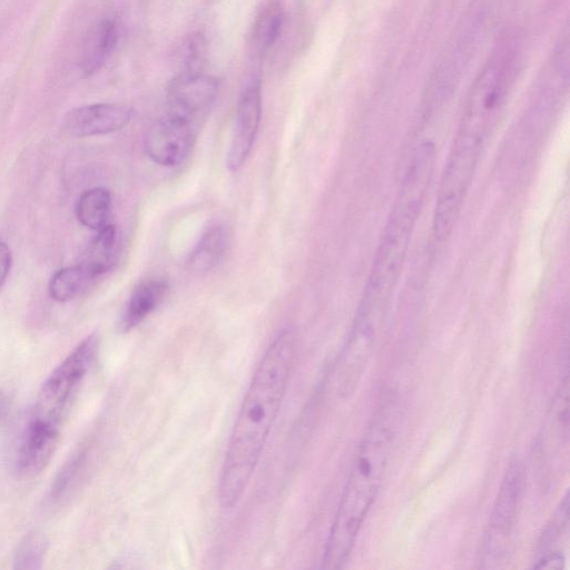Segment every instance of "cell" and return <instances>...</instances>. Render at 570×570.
I'll use <instances>...</instances> for the list:
<instances>
[{"label":"cell","instance_id":"ac0fdd59","mask_svg":"<svg viewBox=\"0 0 570 570\" xmlns=\"http://www.w3.org/2000/svg\"><path fill=\"white\" fill-rule=\"evenodd\" d=\"M95 279L82 264L57 271L49 282V295L56 302L76 298Z\"/></svg>","mask_w":570,"mask_h":570},{"label":"cell","instance_id":"8992f818","mask_svg":"<svg viewBox=\"0 0 570 570\" xmlns=\"http://www.w3.org/2000/svg\"><path fill=\"white\" fill-rule=\"evenodd\" d=\"M523 480V466L514 460L501 481L483 535L479 558L481 568H502L513 553Z\"/></svg>","mask_w":570,"mask_h":570},{"label":"cell","instance_id":"5bb4252c","mask_svg":"<svg viewBox=\"0 0 570 570\" xmlns=\"http://www.w3.org/2000/svg\"><path fill=\"white\" fill-rule=\"evenodd\" d=\"M228 229L223 224L210 226L191 249L187 268L194 274L212 271L224 257L228 246Z\"/></svg>","mask_w":570,"mask_h":570},{"label":"cell","instance_id":"ffe728a7","mask_svg":"<svg viewBox=\"0 0 570 570\" xmlns=\"http://www.w3.org/2000/svg\"><path fill=\"white\" fill-rule=\"evenodd\" d=\"M45 554V541L38 535L27 537L19 546L14 567L19 569H38Z\"/></svg>","mask_w":570,"mask_h":570},{"label":"cell","instance_id":"5b68a950","mask_svg":"<svg viewBox=\"0 0 570 570\" xmlns=\"http://www.w3.org/2000/svg\"><path fill=\"white\" fill-rule=\"evenodd\" d=\"M509 88V69L502 59L488 63L476 78L454 137L451 154L479 161Z\"/></svg>","mask_w":570,"mask_h":570},{"label":"cell","instance_id":"6da1fadb","mask_svg":"<svg viewBox=\"0 0 570 570\" xmlns=\"http://www.w3.org/2000/svg\"><path fill=\"white\" fill-rule=\"evenodd\" d=\"M297 353L295 328L282 330L252 375L232 428L220 468L217 498L224 509L244 495L279 414Z\"/></svg>","mask_w":570,"mask_h":570},{"label":"cell","instance_id":"2e32d148","mask_svg":"<svg viewBox=\"0 0 570 570\" xmlns=\"http://www.w3.org/2000/svg\"><path fill=\"white\" fill-rule=\"evenodd\" d=\"M97 232L81 263L94 278L111 268L118 250V233L114 225L108 224Z\"/></svg>","mask_w":570,"mask_h":570},{"label":"cell","instance_id":"7c38bea8","mask_svg":"<svg viewBox=\"0 0 570 570\" xmlns=\"http://www.w3.org/2000/svg\"><path fill=\"white\" fill-rule=\"evenodd\" d=\"M119 40V23L115 17H104L90 27L81 45L79 68L86 76L100 70Z\"/></svg>","mask_w":570,"mask_h":570},{"label":"cell","instance_id":"e0dca14e","mask_svg":"<svg viewBox=\"0 0 570 570\" xmlns=\"http://www.w3.org/2000/svg\"><path fill=\"white\" fill-rule=\"evenodd\" d=\"M111 212V195L104 187L83 191L76 205V216L81 225L99 230L108 225Z\"/></svg>","mask_w":570,"mask_h":570},{"label":"cell","instance_id":"7402d4cb","mask_svg":"<svg viewBox=\"0 0 570 570\" xmlns=\"http://www.w3.org/2000/svg\"><path fill=\"white\" fill-rule=\"evenodd\" d=\"M7 407V399L3 393L0 392V419L2 417Z\"/></svg>","mask_w":570,"mask_h":570},{"label":"cell","instance_id":"ba28073f","mask_svg":"<svg viewBox=\"0 0 570 570\" xmlns=\"http://www.w3.org/2000/svg\"><path fill=\"white\" fill-rule=\"evenodd\" d=\"M262 117V86L258 78L243 89L235 114L226 164L230 171H237L246 161L258 134Z\"/></svg>","mask_w":570,"mask_h":570},{"label":"cell","instance_id":"52a82bcc","mask_svg":"<svg viewBox=\"0 0 570 570\" xmlns=\"http://www.w3.org/2000/svg\"><path fill=\"white\" fill-rule=\"evenodd\" d=\"M218 88V80L210 75L181 71L167 86L168 115L194 125L212 107Z\"/></svg>","mask_w":570,"mask_h":570},{"label":"cell","instance_id":"9a60e30c","mask_svg":"<svg viewBox=\"0 0 570 570\" xmlns=\"http://www.w3.org/2000/svg\"><path fill=\"white\" fill-rule=\"evenodd\" d=\"M285 20L282 2L268 1L257 13L252 27L250 41L254 50L265 53L279 38Z\"/></svg>","mask_w":570,"mask_h":570},{"label":"cell","instance_id":"d6986e66","mask_svg":"<svg viewBox=\"0 0 570 570\" xmlns=\"http://www.w3.org/2000/svg\"><path fill=\"white\" fill-rule=\"evenodd\" d=\"M207 42L200 32L190 33L181 46L183 71L200 72L207 61Z\"/></svg>","mask_w":570,"mask_h":570},{"label":"cell","instance_id":"44dd1931","mask_svg":"<svg viewBox=\"0 0 570 570\" xmlns=\"http://www.w3.org/2000/svg\"><path fill=\"white\" fill-rule=\"evenodd\" d=\"M11 263V250L4 242L0 240V288L9 275Z\"/></svg>","mask_w":570,"mask_h":570},{"label":"cell","instance_id":"3957f363","mask_svg":"<svg viewBox=\"0 0 570 570\" xmlns=\"http://www.w3.org/2000/svg\"><path fill=\"white\" fill-rule=\"evenodd\" d=\"M92 333L79 342L42 383L19 436L16 470L23 478L41 473L55 455L62 428L99 352Z\"/></svg>","mask_w":570,"mask_h":570},{"label":"cell","instance_id":"7a4b0ae2","mask_svg":"<svg viewBox=\"0 0 570 570\" xmlns=\"http://www.w3.org/2000/svg\"><path fill=\"white\" fill-rule=\"evenodd\" d=\"M401 423L397 404L384 403L355 453L343 487L322 558L323 569H340L348 560L392 455Z\"/></svg>","mask_w":570,"mask_h":570},{"label":"cell","instance_id":"8fae6325","mask_svg":"<svg viewBox=\"0 0 570 570\" xmlns=\"http://www.w3.org/2000/svg\"><path fill=\"white\" fill-rule=\"evenodd\" d=\"M569 541V495L566 493L547 523L538 543L533 568L559 569L564 562Z\"/></svg>","mask_w":570,"mask_h":570},{"label":"cell","instance_id":"9c48e42d","mask_svg":"<svg viewBox=\"0 0 570 570\" xmlns=\"http://www.w3.org/2000/svg\"><path fill=\"white\" fill-rule=\"evenodd\" d=\"M194 141V125L168 115L148 129L145 149L153 161L171 167L188 156Z\"/></svg>","mask_w":570,"mask_h":570},{"label":"cell","instance_id":"277c9868","mask_svg":"<svg viewBox=\"0 0 570 570\" xmlns=\"http://www.w3.org/2000/svg\"><path fill=\"white\" fill-rule=\"evenodd\" d=\"M435 146L421 142L409 164L376 249L357 313L382 318L400 275L434 169Z\"/></svg>","mask_w":570,"mask_h":570},{"label":"cell","instance_id":"4fadbf2b","mask_svg":"<svg viewBox=\"0 0 570 570\" xmlns=\"http://www.w3.org/2000/svg\"><path fill=\"white\" fill-rule=\"evenodd\" d=\"M167 291L168 283L164 278H149L137 284L122 311L120 331L129 332L144 322L163 302Z\"/></svg>","mask_w":570,"mask_h":570},{"label":"cell","instance_id":"30bf717a","mask_svg":"<svg viewBox=\"0 0 570 570\" xmlns=\"http://www.w3.org/2000/svg\"><path fill=\"white\" fill-rule=\"evenodd\" d=\"M131 106L122 102H98L69 110L65 128L76 137H90L118 131L132 117Z\"/></svg>","mask_w":570,"mask_h":570}]
</instances>
